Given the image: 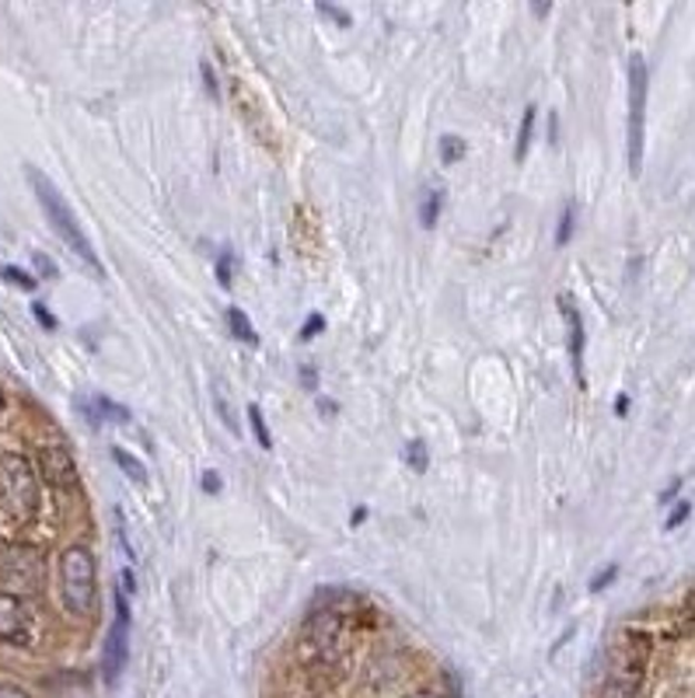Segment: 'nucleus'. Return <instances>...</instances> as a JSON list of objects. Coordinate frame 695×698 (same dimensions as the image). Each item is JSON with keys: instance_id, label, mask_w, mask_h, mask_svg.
<instances>
[{"instance_id": "obj_1", "label": "nucleus", "mask_w": 695, "mask_h": 698, "mask_svg": "<svg viewBox=\"0 0 695 698\" xmlns=\"http://www.w3.org/2000/svg\"><path fill=\"white\" fill-rule=\"evenodd\" d=\"M26 179H29V185H32V192H36V200H39V206H42V213H46V221H50V227L63 237V245H67L70 252H74L94 276H105L99 252L91 249V237L84 234L81 221L74 216V210H70V203L63 200V192L53 185V179H46L36 164L26 168Z\"/></svg>"}, {"instance_id": "obj_2", "label": "nucleus", "mask_w": 695, "mask_h": 698, "mask_svg": "<svg viewBox=\"0 0 695 698\" xmlns=\"http://www.w3.org/2000/svg\"><path fill=\"white\" fill-rule=\"evenodd\" d=\"M60 587L63 600L74 615H88L99 594V580H94V556L84 545H70L60 556Z\"/></svg>"}, {"instance_id": "obj_3", "label": "nucleus", "mask_w": 695, "mask_h": 698, "mask_svg": "<svg viewBox=\"0 0 695 698\" xmlns=\"http://www.w3.org/2000/svg\"><path fill=\"white\" fill-rule=\"evenodd\" d=\"M0 507L18 520H32V514L39 510V486L32 465L18 454L0 457Z\"/></svg>"}, {"instance_id": "obj_4", "label": "nucleus", "mask_w": 695, "mask_h": 698, "mask_svg": "<svg viewBox=\"0 0 695 698\" xmlns=\"http://www.w3.org/2000/svg\"><path fill=\"white\" fill-rule=\"evenodd\" d=\"M646 60L639 53L629 57V172L639 175L643 168V143H646Z\"/></svg>"}, {"instance_id": "obj_5", "label": "nucleus", "mask_w": 695, "mask_h": 698, "mask_svg": "<svg viewBox=\"0 0 695 698\" xmlns=\"http://www.w3.org/2000/svg\"><path fill=\"white\" fill-rule=\"evenodd\" d=\"M127 660H130V605H127L123 587H115V618L109 625V636H105V646H102V674H105L109 685L119 681Z\"/></svg>"}, {"instance_id": "obj_6", "label": "nucleus", "mask_w": 695, "mask_h": 698, "mask_svg": "<svg viewBox=\"0 0 695 698\" xmlns=\"http://www.w3.org/2000/svg\"><path fill=\"white\" fill-rule=\"evenodd\" d=\"M32 636L29 629V611L26 605L14 597L0 590V643H11V646H26Z\"/></svg>"}, {"instance_id": "obj_7", "label": "nucleus", "mask_w": 695, "mask_h": 698, "mask_svg": "<svg viewBox=\"0 0 695 698\" xmlns=\"http://www.w3.org/2000/svg\"><path fill=\"white\" fill-rule=\"evenodd\" d=\"M42 472H46V483H53L60 489H70L78 483V472H74V457H70L60 444L42 447Z\"/></svg>"}, {"instance_id": "obj_8", "label": "nucleus", "mask_w": 695, "mask_h": 698, "mask_svg": "<svg viewBox=\"0 0 695 698\" xmlns=\"http://www.w3.org/2000/svg\"><path fill=\"white\" fill-rule=\"evenodd\" d=\"M560 311L566 318V328H570V356H573V367H577V381L584 384V318L581 311L573 307L570 297H560Z\"/></svg>"}, {"instance_id": "obj_9", "label": "nucleus", "mask_w": 695, "mask_h": 698, "mask_svg": "<svg viewBox=\"0 0 695 698\" xmlns=\"http://www.w3.org/2000/svg\"><path fill=\"white\" fill-rule=\"evenodd\" d=\"M81 408H84V416H88L94 426H109V423L127 426V423L133 419L127 405H115V402H112V398H105V395L81 398Z\"/></svg>"}, {"instance_id": "obj_10", "label": "nucleus", "mask_w": 695, "mask_h": 698, "mask_svg": "<svg viewBox=\"0 0 695 698\" xmlns=\"http://www.w3.org/2000/svg\"><path fill=\"white\" fill-rule=\"evenodd\" d=\"M441 206H444V189H441V185L423 189V196H420V224H423L426 231H434V227H437Z\"/></svg>"}, {"instance_id": "obj_11", "label": "nucleus", "mask_w": 695, "mask_h": 698, "mask_svg": "<svg viewBox=\"0 0 695 698\" xmlns=\"http://www.w3.org/2000/svg\"><path fill=\"white\" fill-rule=\"evenodd\" d=\"M228 325H231V335H234V340H242V343H249V346L259 343V335H255V328H252V322H249V315H245L242 307H228Z\"/></svg>"}, {"instance_id": "obj_12", "label": "nucleus", "mask_w": 695, "mask_h": 698, "mask_svg": "<svg viewBox=\"0 0 695 698\" xmlns=\"http://www.w3.org/2000/svg\"><path fill=\"white\" fill-rule=\"evenodd\" d=\"M532 133H535V105L524 109V119H521V130H517V143H514V161L521 164L524 158H528V148H532Z\"/></svg>"}, {"instance_id": "obj_13", "label": "nucleus", "mask_w": 695, "mask_h": 698, "mask_svg": "<svg viewBox=\"0 0 695 698\" xmlns=\"http://www.w3.org/2000/svg\"><path fill=\"white\" fill-rule=\"evenodd\" d=\"M437 151H441V164H459V161L465 158V140H462V136H454V133H447V136H441Z\"/></svg>"}, {"instance_id": "obj_14", "label": "nucleus", "mask_w": 695, "mask_h": 698, "mask_svg": "<svg viewBox=\"0 0 695 698\" xmlns=\"http://www.w3.org/2000/svg\"><path fill=\"white\" fill-rule=\"evenodd\" d=\"M112 457H115V465H119V468H123V472L133 478V483H140V486L148 483V472H143V465L137 462L133 454H127L123 447H115V451H112Z\"/></svg>"}, {"instance_id": "obj_15", "label": "nucleus", "mask_w": 695, "mask_h": 698, "mask_svg": "<svg viewBox=\"0 0 695 698\" xmlns=\"http://www.w3.org/2000/svg\"><path fill=\"white\" fill-rule=\"evenodd\" d=\"M249 423H252V433H255V444H259L262 451H270V447H273V437H270L266 419H262V408H259L255 402L249 405Z\"/></svg>"}, {"instance_id": "obj_16", "label": "nucleus", "mask_w": 695, "mask_h": 698, "mask_svg": "<svg viewBox=\"0 0 695 698\" xmlns=\"http://www.w3.org/2000/svg\"><path fill=\"white\" fill-rule=\"evenodd\" d=\"M405 462H410L413 472H426V468H430L426 444H423V441H410V444H405Z\"/></svg>"}, {"instance_id": "obj_17", "label": "nucleus", "mask_w": 695, "mask_h": 698, "mask_svg": "<svg viewBox=\"0 0 695 698\" xmlns=\"http://www.w3.org/2000/svg\"><path fill=\"white\" fill-rule=\"evenodd\" d=\"M0 276H4V283L18 286V291H36V276H29L26 270H18V266H0Z\"/></svg>"}, {"instance_id": "obj_18", "label": "nucleus", "mask_w": 695, "mask_h": 698, "mask_svg": "<svg viewBox=\"0 0 695 698\" xmlns=\"http://www.w3.org/2000/svg\"><path fill=\"white\" fill-rule=\"evenodd\" d=\"M573 216H577V210H573V203H566V210H563V216H560V231H556V245L563 249V245H570V237H573Z\"/></svg>"}, {"instance_id": "obj_19", "label": "nucleus", "mask_w": 695, "mask_h": 698, "mask_svg": "<svg viewBox=\"0 0 695 698\" xmlns=\"http://www.w3.org/2000/svg\"><path fill=\"white\" fill-rule=\"evenodd\" d=\"M615 576H618V566H615V563H608L602 573H594V576H591V594H602V590L615 580Z\"/></svg>"}, {"instance_id": "obj_20", "label": "nucleus", "mask_w": 695, "mask_h": 698, "mask_svg": "<svg viewBox=\"0 0 695 698\" xmlns=\"http://www.w3.org/2000/svg\"><path fill=\"white\" fill-rule=\"evenodd\" d=\"M688 514H692V503H688V499H682V503H678V507H675V510H671V514H667L664 527H667V532H675V527H678L682 520H688Z\"/></svg>"}, {"instance_id": "obj_21", "label": "nucleus", "mask_w": 695, "mask_h": 698, "mask_svg": "<svg viewBox=\"0 0 695 698\" xmlns=\"http://www.w3.org/2000/svg\"><path fill=\"white\" fill-rule=\"evenodd\" d=\"M322 328H325V318H322V315H308V322H304V328H301V340L311 343Z\"/></svg>"}, {"instance_id": "obj_22", "label": "nucleus", "mask_w": 695, "mask_h": 698, "mask_svg": "<svg viewBox=\"0 0 695 698\" xmlns=\"http://www.w3.org/2000/svg\"><path fill=\"white\" fill-rule=\"evenodd\" d=\"M231 252H221L218 255V280H221V286H231Z\"/></svg>"}, {"instance_id": "obj_23", "label": "nucleus", "mask_w": 695, "mask_h": 698, "mask_svg": "<svg viewBox=\"0 0 695 698\" xmlns=\"http://www.w3.org/2000/svg\"><path fill=\"white\" fill-rule=\"evenodd\" d=\"M213 398H218V408H221V419L231 426V429H238V423H234V416H231V408H228V402H224V392H221V384L218 388H213Z\"/></svg>"}, {"instance_id": "obj_24", "label": "nucleus", "mask_w": 695, "mask_h": 698, "mask_svg": "<svg viewBox=\"0 0 695 698\" xmlns=\"http://www.w3.org/2000/svg\"><path fill=\"white\" fill-rule=\"evenodd\" d=\"M200 486H203V493H221V475L218 472H203V478H200Z\"/></svg>"}, {"instance_id": "obj_25", "label": "nucleus", "mask_w": 695, "mask_h": 698, "mask_svg": "<svg viewBox=\"0 0 695 698\" xmlns=\"http://www.w3.org/2000/svg\"><path fill=\"white\" fill-rule=\"evenodd\" d=\"M319 11H322V14H329V18H335V26H343V29L350 26V14H346V11H340L335 4H319Z\"/></svg>"}, {"instance_id": "obj_26", "label": "nucleus", "mask_w": 695, "mask_h": 698, "mask_svg": "<svg viewBox=\"0 0 695 698\" xmlns=\"http://www.w3.org/2000/svg\"><path fill=\"white\" fill-rule=\"evenodd\" d=\"M32 315H36V318H39V322H42L46 328H50V332L57 328V318H53V315H50V311H46L42 304H32Z\"/></svg>"}, {"instance_id": "obj_27", "label": "nucleus", "mask_w": 695, "mask_h": 698, "mask_svg": "<svg viewBox=\"0 0 695 698\" xmlns=\"http://www.w3.org/2000/svg\"><path fill=\"white\" fill-rule=\"evenodd\" d=\"M0 698H29L26 688H18V685H0Z\"/></svg>"}, {"instance_id": "obj_28", "label": "nucleus", "mask_w": 695, "mask_h": 698, "mask_svg": "<svg viewBox=\"0 0 695 698\" xmlns=\"http://www.w3.org/2000/svg\"><path fill=\"white\" fill-rule=\"evenodd\" d=\"M203 81H207V91L210 94H218L221 88H218V78H213V70H210V63H203Z\"/></svg>"}, {"instance_id": "obj_29", "label": "nucleus", "mask_w": 695, "mask_h": 698, "mask_svg": "<svg viewBox=\"0 0 695 698\" xmlns=\"http://www.w3.org/2000/svg\"><path fill=\"white\" fill-rule=\"evenodd\" d=\"M678 489H682V478H675V483H671V486L661 493V503H671V496H678Z\"/></svg>"}, {"instance_id": "obj_30", "label": "nucleus", "mask_w": 695, "mask_h": 698, "mask_svg": "<svg viewBox=\"0 0 695 698\" xmlns=\"http://www.w3.org/2000/svg\"><path fill=\"white\" fill-rule=\"evenodd\" d=\"M301 377H304L308 388H319V377H315V371H311V367H301Z\"/></svg>"}, {"instance_id": "obj_31", "label": "nucleus", "mask_w": 695, "mask_h": 698, "mask_svg": "<svg viewBox=\"0 0 695 698\" xmlns=\"http://www.w3.org/2000/svg\"><path fill=\"white\" fill-rule=\"evenodd\" d=\"M615 413H618V416H626V413H629V398H626V395H618V398H615Z\"/></svg>"}, {"instance_id": "obj_32", "label": "nucleus", "mask_w": 695, "mask_h": 698, "mask_svg": "<svg viewBox=\"0 0 695 698\" xmlns=\"http://www.w3.org/2000/svg\"><path fill=\"white\" fill-rule=\"evenodd\" d=\"M36 266H39L42 273H50V276L57 273V270H53V262H50V259H42V255H36Z\"/></svg>"}, {"instance_id": "obj_33", "label": "nucleus", "mask_w": 695, "mask_h": 698, "mask_svg": "<svg viewBox=\"0 0 695 698\" xmlns=\"http://www.w3.org/2000/svg\"><path fill=\"white\" fill-rule=\"evenodd\" d=\"M364 517H367V510H364V507H356V510H353V517H350V524H361Z\"/></svg>"}, {"instance_id": "obj_34", "label": "nucleus", "mask_w": 695, "mask_h": 698, "mask_svg": "<svg viewBox=\"0 0 695 698\" xmlns=\"http://www.w3.org/2000/svg\"><path fill=\"white\" fill-rule=\"evenodd\" d=\"M532 11H535V14H538V18H542V14H548V11H553V4H535V8H532Z\"/></svg>"}, {"instance_id": "obj_35", "label": "nucleus", "mask_w": 695, "mask_h": 698, "mask_svg": "<svg viewBox=\"0 0 695 698\" xmlns=\"http://www.w3.org/2000/svg\"><path fill=\"white\" fill-rule=\"evenodd\" d=\"M413 698H437V695H426V691H423V695H413Z\"/></svg>"}, {"instance_id": "obj_36", "label": "nucleus", "mask_w": 695, "mask_h": 698, "mask_svg": "<svg viewBox=\"0 0 695 698\" xmlns=\"http://www.w3.org/2000/svg\"><path fill=\"white\" fill-rule=\"evenodd\" d=\"M0 408H4V392H0Z\"/></svg>"}]
</instances>
